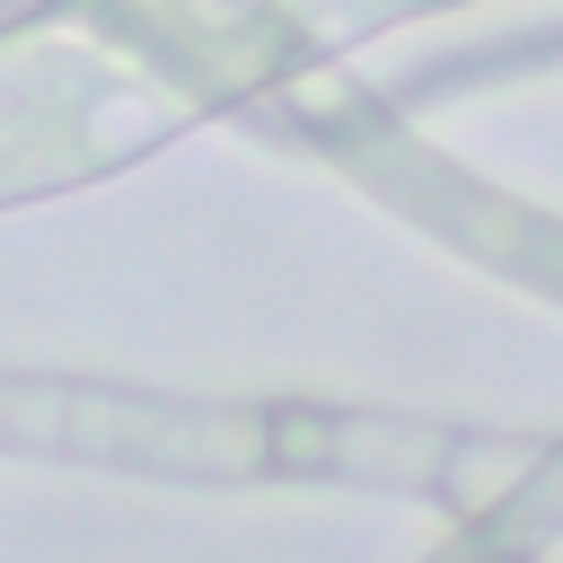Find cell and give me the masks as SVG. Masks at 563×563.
<instances>
[{
  "label": "cell",
  "instance_id": "6da1fadb",
  "mask_svg": "<svg viewBox=\"0 0 563 563\" xmlns=\"http://www.w3.org/2000/svg\"><path fill=\"white\" fill-rule=\"evenodd\" d=\"M528 466H537L528 449H466V457H449V475H466V484H484L475 501H493V493H501V484H519Z\"/></svg>",
  "mask_w": 563,
  "mask_h": 563
}]
</instances>
